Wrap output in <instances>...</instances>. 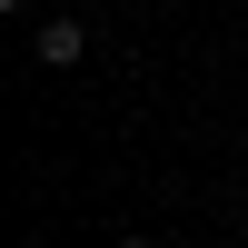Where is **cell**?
Returning <instances> with one entry per match:
<instances>
[{
	"mask_svg": "<svg viewBox=\"0 0 248 248\" xmlns=\"http://www.w3.org/2000/svg\"><path fill=\"white\" fill-rule=\"evenodd\" d=\"M30 60H40V70H79V60H90V30H79V20H40V30H30Z\"/></svg>",
	"mask_w": 248,
	"mask_h": 248,
	"instance_id": "obj_1",
	"label": "cell"
},
{
	"mask_svg": "<svg viewBox=\"0 0 248 248\" xmlns=\"http://www.w3.org/2000/svg\"><path fill=\"white\" fill-rule=\"evenodd\" d=\"M109 248H149V238H109Z\"/></svg>",
	"mask_w": 248,
	"mask_h": 248,
	"instance_id": "obj_2",
	"label": "cell"
}]
</instances>
